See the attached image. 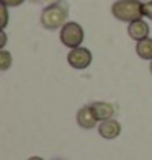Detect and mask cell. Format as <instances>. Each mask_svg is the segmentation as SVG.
Listing matches in <instances>:
<instances>
[{"label": "cell", "instance_id": "6da1fadb", "mask_svg": "<svg viewBox=\"0 0 152 160\" xmlns=\"http://www.w3.org/2000/svg\"><path fill=\"white\" fill-rule=\"evenodd\" d=\"M67 18H69V5L61 0L57 3L46 5V8L41 12L39 23L43 28L54 31V30H61L67 23Z\"/></svg>", "mask_w": 152, "mask_h": 160}, {"label": "cell", "instance_id": "7a4b0ae2", "mask_svg": "<svg viewBox=\"0 0 152 160\" xmlns=\"http://www.w3.org/2000/svg\"><path fill=\"white\" fill-rule=\"evenodd\" d=\"M111 13L116 20L129 25L144 17V3L141 0H116L111 5Z\"/></svg>", "mask_w": 152, "mask_h": 160}, {"label": "cell", "instance_id": "3957f363", "mask_svg": "<svg viewBox=\"0 0 152 160\" xmlns=\"http://www.w3.org/2000/svg\"><path fill=\"white\" fill-rule=\"evenodd\" d=\"M84 38H85V31L77 21H67V23L61 28L59 39H61L62 44L69 49L80 48L82 42H84Z\"/></svg>", "mask_w": 152, "mask_h": 160}, {"label": "cell", "instance_id": "277c9868", "mask_svg": "<svg viewBox=\"0 0 152 160\" xmlns=\"http://www.w3.org/2000/svg\"><path fill=\"white\" fill-rule=\"evenodd\" d=\"M93 61V56H92V51L87 49L84 46L80 48H75V49H70L69 54H67V62L72 69H77V70H84L87 69Z\"/></svg>", "mask_w": 152, "mask_h": 160}, {"label": "cell", "instance_id": "5b68a950", "mask_svg": "<svg viewBox=\"0 0 152 160\" xmlns=\"http://www.w3.org/2000/svg\"><path fill=\"white\" fill-rule=\"evenodd\" d=\"M77 124L82 129H93L97 124H100V121L97 118L95 111L92 110V106H82L77 111Z\"/></svg>", "mask_w": 152, "mask_h": 160}, {"label": "cell", "instance_id": "8992f818", "mask_svg": "<svg viewBox=\"0 0 152 160\" xmlns=\"http://www.w3.org/2000/svg\"><path fill=\"white\" fill-rule=\"evenodd\" d=\"M98 134L106 141H111V139H116V137L121 134V124L116 119H105V121H100L98 124Z\"/></svg>", "mask_w": 152, "mask_h": 160}, {"label": "cell", "instance_id": "52a82bcc", "mask_svg": "<svg viewBox=\"0 0 152 160\" xmlns=\"http://www.w3.org/2000/svg\"><path fill=\"white\" fill-rule=\"evenodd\" d=\"M149 33H150V28H149V25L142 18L128 25V34H129V38L134 39L136 42L149 38Z\"/></svg>", "mask_w": 152, "mask_h": 160}, {"label": "cell", "instance_id": "ba28073f", "mask_svg": "<svg viewBox=\"0 0 152 160\" xmlns=\"http://www.w3.org/2000/svg\"><path fill=\"white\" fill-rule=\"evenodd\" d=\"M92 110L95 111L98 121H105V119H111L113 114H114V106L111 103H108V101H93L90 105Z\"/></svg>", "mask_w": 152, "mask_h": 160}, {"label": "cell", "instance_id": "9c48e42d", "mask_svg": "<svg viewBox=\"0 0 152 160\" xmlns=\"http://www.w3.org/2000/svg\"><path fill=\"white\" fill-rule=\"evenodd\" d=\"M136 54L142 61H152V38H146L136 42Z\"/></svg>", "mask_w": 152, "mask_h": 160}, {"label": "cell", "instance_id": "30bf717a", "mask_svg": "<svg viewBox=\"0 0 152 160\" xmlns=\"http://www.w3.org/2000/svg\"><path fill=\"white\" fill-rule=\"evenodd\" d=\"M12 64H13L12 54L7 49H2V51H0V70H3V72L8 70L12 67Z\"/></svg>", "mask_w": 152, "mask_h": 160}, {"label": "cell", "instance_id": "8fae6325", "mask_svg": "<svg viewBox=\"0 0 152 160\" xmlns=\"http://www.w3.org/2000/svg\"><path fill=\"white\" fill-rule=\"evenodd\" d=\"M0 13H2V23H0V26H2V30H5L7 25H8V7L0 3Z\"/></svg>", "mask_w": 152, "mask_h": 160}, {"label": "cell", "instance_id": "7c38bea8", "mask_svg": "<svg viewBox=\"0 0 152 160\" xmlns=\"http://www.w3.org/2000/svg\"><path fill=\"white\" fill-rule=\"evenodd\" d=\"M144 17L152 21V0L144 2Z\"/></svg>", "mask_w": 152, "mask_h": 160}, {"label": "cell", "instance_id": "4fadbf2b", "mask_svg": "<svg viewBox=\"0 0 152 160\" xmlns=\"http://www.w3.org/2000/svg\"><path fill=\"white\" fill-rule=\"evenodd\" d=\"M25 0H0V3H3L7 7H20Z\"/></svg>", "mask_w": 152, "mask_h": 160}, {"label": "cell", "instance_id": "5bb4252c", "mask_svg": "<svg viewBox=\"0 0 152 160\" xmlns=\"http://www.w3.org/2000/svg\"><path fill=\"white\" fill-rule=\"evenodd\" d=\"M0 36H2V41H0V49H5V44H7V33H5V30L0 31Z\"/></svg>", "mask_w": 152, "mask_h": 160}, {"label": "cell", "instance_id": "9a60e30c", "mask_svg": "<svg viewBox=\"0 0 152 160\" xmlns=\"http://www.w3.org/2000/svg\"><path fill=\"white\" fill-rule=\"evenodd\" d=\"M28 160H44V158H43V157H38V155H33V157H30Z\"/></svg>", "mask_w": 152, "mask_h": 160}, {"label": "cell", "instance_id": "2e32d148", "mask_svg": "<svg viewBox=\"0 0 152 160\" xmlns=\"http://www.w3.org/2000/svg\"><path fill=\"white\" fill-rule=\"evenodd\" d=\"M28 2H30V3H39L41 0H28Z\"/></svg>", "mask_w": 152, "mask_h": 160}, {"label": "cell", "instance_id": "e0dca14e", "mask_svg": "<svg viewBox=\"0 0 152 160\" xmlns=\"http://www.w3.org/2000/svg\"><path fill=\"white\" fill-rule=\"evenodd\" d=\"M149 69H150V74H152V61H150V65H149Z\"/></svg>", "mask_w": 152, "mask_h": 160}, {"label": "cell", "instance_id": "ac0fdd59", "mask_svg": "<svg viewBox=\"0 0 152 160\" xmlns=\"http://www.w3.org/2000/svg\"><path fill=\"white\" fill-rule=\"evenodd\" d=\"M54 160H64V158H54Z\"/></svg>", "mask_w": 152, "mask_h": 160}]
</instances>
